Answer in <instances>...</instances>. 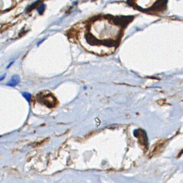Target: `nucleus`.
<instances>
[{"label":"nucleus","instance_id":"nucleus-8","mask_svg":"<svg viewBox=\"0 0 183 183\" xmlns=\"http://www.w3.org/2000/svg\"><path fill=\"white\" fill-rule=\"evenodd\" d=\"M13 62H11L10 64V65H9L7 67V69H8V68H9V67H10L11 65H12V64H13Z\"/></svg>","mask_w":183,"mask_h":183},{"label":"nucleus","instance_id":"nucleus-4","mask_svg":"<svg viewBox=\"0 0 183 183\" xmlns=\"http://www.w3.org/2000/svg\"><path fill=\"white\" fill-rule=\"evenodd\" d=\"M42 1H37L35 2L34 3H33L32 5H31L30 6H29V7L27 8L26 11H27L28 13H29V12H30V11H31L32 10H33V9L37 8L40 5H41V4H42Z\"/></svg>","mask_w":183,"mask_h":183},{"label":"nucleus","instance_id":"nucleus-5","mask_svg":"<svg viewBox=\"0 0 183 183\" xmlns=\"http://www.w3.org/2000/svg\"><path fill=\"white\" fill-rule=\"evenodd\" d=\"M21 94H22L23 96L26 99V100L28 102H29V103H30L31 100V97H32V95H31V93H29L28 92H23Z\"/></svg>","mask_w":183,"mask_h":183},{"label":"nucleus","instance_id":"nucleus-7","mask_svg":"<svg viewBox=\"0 0 183 183\" xmlns=\"http://www.w3.org/2000/svg\"><path fill=\"white\" fill-rule=\"evenodd\" d=\"M5 77H6V74H4L3 76H0V81H2L4 79H5Z\"/></svg>","mask_w":183,"mask_h":183},{"label":"nucleus","instance_id":"nucleus-6","mask_svg":"<svg viewBox=\"0 0 183 183\" xmlns=\"http://www.w3.org/2000/svg\"><path fill=\"white\" fill-rule=\"evenodd\" d=\"M45 6L44 4H41V5L38 6V7H37V10L38 13L40 15H42L45 11Z\"/></svg>","mask_w":183,"mask_h":183},{"label":"nucleus","instance_id":"nucleus-1","mask_svg":"<svg viewBox=\"0 0 183 183\" xmlns=\"http://www.w3.org/2000/svg\"><path fill=\"white\" fill-rule=\"evenodd\" d=\"M128 3L143 12L158 13L166 9L167 0H128Z\"/></svg>","mask_w":183,"mask_h":183},{"label":"nucleus","instance_id":"nucleus-2","mask_svg":"<svg viewBox=\"0 0 183 183\" xmlns=\"http://www.w3.org/2000/svg\"><path fill=\"white\" fill-rule=\"evenodd\" d=\"M37 99L42 104L45 105L48 108H52L57 105V99L50 92L47 91L42 92L37 95Z\"/></svg>","mask_w":183,"mask_h":183},{"label":"nucleus","instance_id":"nucleus-3","mask_svg":"<svg viewBox=\"0 0 183 183\" xmlns=\"http://www.w3.org/2000/svg\"><path fill=\"white\" fill-rule=\"evenodd\" d=\"M20 83V77L19 75H14L8 83H6V85L10 87H14L19 84Z\"/></svg>","mask_w":183,"mask_h":183}]
</instances>
